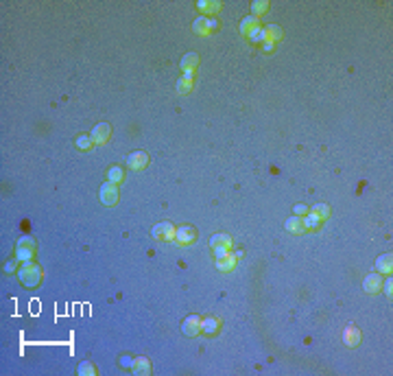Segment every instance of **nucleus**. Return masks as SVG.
I'll return each mask as SVG.
<instances>
[{
  "mask_svg": "<svg viewBox=\"0 0 393 376\" xmlns=\"http://www.w3.org/2000/svg\"><path fill=\"white\" fill-rule=\"evenodd\" d=\"M133 374L138 376H148L151 374V361H148L147 357H140V359H133Z\"/></svg>",
  "mask_w": 393,
  "mask_h": 376,
  "instance_id": "obj_14",
  "label": "nucleus"
},
{
  "mask_svg": "<svg viewBox=\"0 0 393 376\" xmlns=\"http://www.w3.org/2000/svg\"><path fill=\"white\" fill-rule=\"evenodd\" d=\"M264 37L269 39V42H278V39H282L284 37V31L279 29L278 24H269V26H264Z\"/></svg>",
  "mask_w": 393,
  "mask_h": 376,
  "instance_id": "obj_22",
  "label": "nucleus"
},
{
  "mask_svg": "<svg viewBox=\"0 0 393 376\" xmlns=\"http://www.w3.org/2000/svg\"><path fill=\"white\" fill-rule=\"evenodd\" d=\"M127 166L131 171H144L148 166V153L147 151H133L127 157Z\"/></svg>",
  "mask_w": 393,
  "mask_h": 376,
  "instance_id": "obj_6",
  "label": "nucleus"
},
{
  "mask_svg": "<svg viewBox=\"0 0 393 376\" xmlns=\"http://www.w3.org/2000/svg\"><path fill=\"white\" fill-rule=\"evenodd\" d=\"M380 287H382V275H378V273H369V275H365V280H362V289H365V293H369V295L380 293Z\"/></svg>",
  "mask_w": 393,
  "mask_h": 376,
  "instance_id": "obj_8",
  "label": "nucleus"
},
{
  "mask_svg": "<svg viewBox=\"0 0 393 376\" xmlns=\"http://www.w3.org/2000/svg\"><path fill=\"white\" fill-rule=\"evenodd\" d=\"M284 227H286L291 234H304L306 227H304V219L301 217H291L284 221Z\"/></svg>",
  "mask_w": 393,
  "mask_h": 376,
  "instance_id": "obj_16",
  "label": "nucleus"
},
{
  "mask_svg": "<svg viewBox=\"0 0 393 376\" xmlns=\"http://www.w3.org/2000/svg\"><path fill=\"white\" fill-rule=\"evenodd\" d=\"M376 271L382 273V275H391V271H393V256L391 254L378 256V260H376Z\"/></svg>",
  "mask_w": 393,
  "mask_h": 376,
  "instance_id": "obj_12",
  "label": "nucleus"
},
{
  "mask_svg": "<svg viewBox=\"0 0 393 376\" xmlns=\"http://www.w3.org/2000/svg\"><path fill=\"white\" fill-rule=\"evenodd\" d=\"M210 247H234V239L229 234H214L210 239Z\"/></svg>",
  "mask_w": 393,
  "mask_h": 376,
  "instance_id": "obj_19",
  "label": "nucleus"
},
{
  "mask_svg": "<svg viewBox=\"0 0 393 376\" xmlns=\"http://www.w3.org/2000/svg\"><path fill=\"white\" fill-rule=\"evenodd\" d=\"M218 330H221V319H218V317H214V315H210V317L201 319V332H203V335L214 337Z\"/></svg>",
  "mask_w": 393,
  "mask_h": 376,
  "instance_id": "obj_10",
  "label": "nucleus"
},
{
  "mask_svg": "<svg viewBox=\"0 0 393 376\" xmlns=\"http://www.w3.org/2000/svg\"><path fill=\"white\" fill-rule=\"evenodd\" d=\"M192 29H195L196 35H210L212 31H210V16H199L195 22H192Z\"/></svg>",
  "mask_w": 393,
  "mask_h": 376,
  "instance_id": "obj_20",
  "label": "nucleus"
},
{
  "mask_svg": "<svg viewBox=\"0 0 393 376\" xmlns=\"http://www.w3.org/2000/svg\"><path fill=\"white\" fill-rule=\"evenodd\" d=\"M181 332H183L186 337H196V335H201V317H199V315H190V317L183 319Z\"/></svg>",
  "mask_w": 393,
  "mask_h": 376,
  "instance_id": "obj_7",
  "label": "nucleus"
},
{
  "mask_svg": "<svg viewBox=\"0 0 393 376\" xmlns=\"http://www.w3.org/2000/svg\"><path fill=\"white\" fill-rule=\"evenodd\" d=\"M120 365L122 367H133V359L131 357H120Z\"/></svg>",
  "mask_w": 393,
  "mask_h": 376,
  "instance_id": "obj_33",
  "label": "nucleus"
},
{
  "mask_svg": "<svg viewBox=\"0 0 393 376\" xmlns=\"http://www.w3.org/2000/svg\"><path fill=\"white\" fill-rule=\"evenodd\" d=\"M293 210H295V217H306V214L310 212V208H308V205H304V204L293 205Z\"/></svg>",
  "mask_w": 393,
  "mask_h": 376,
  "instance_id": "obj_31",
  "label": "nucleus"
},
{
  "mask_svg": "<svg viewBox=\"0 0 393 376\" xmlns=\"http://www.w3.org/2000/svg\"><path fill=\"white\" fill-rule=\"evenodd\" d=\"M105 177H107L109 184H120L122 179H125V171H122L120 166H109V169L105 171Z\"/></svg>",
  "mask_w": 393,
  "mask_h": 376,
  "instance_id": "obj_21",
  "label": "nucleus"
},
{
  "mask_svg": "<svg viewBox=\"0 0 393 376\" xmlns=\"http://www.w3.org/2000/svg\"><path fill=\"white\" fill-rule=\"evenodd\" d=\"M247 37H249V42H264V29L262 26H253L251 31L247 33Z\"/></svg>",
  "mask_w": 393,
  "mask_h": 376,
  "instance_id": "obj_28",
  "label": "nucleus"
},
{
  "mask_svg": "<svg viewBox=\"0 0 393 376\" xmlns=\"http://www.w3.org/2000/svg\"><path fill=\"white\" fill-rule=\"evenodd\" d=\"M192 83H195V72H183V77L177 81V92L179 94H188L192 90Z\"/></svg>",
  "mask_w": 393,
  "mask_h": 376,
  "instance_id": "obj_18",
  "label": "nucleus"
},
{
  "mask_svg": "<svg viewBox=\"0 0 393 376\" xmlns=\"http://www.w3.org/2000/svg\"><path fill=\"white\" fill-rule=\"evenodd\" d=\"M301 219H304L306 230H319V227H321V219H319L314 212H308L306 217H301Z\"/></svg>",
  "mask_w": 393,
  "mask_h": 376,
  "instance_id": "obj_24",
  "label": "nucleus"
},
{
  "mask_svg": "<svg viewBox=\"0 0 393 376\" xmlns=\"http://www.w3.org/2000/svg\"><path fill=\"white\" fill-rule=\"evenodd\" d=\"M212 252H214V258H216V260H218V258L227 256V254H229L231 249H229V247H212Z\"/></svg>",
  "mask_w": 393,
  "mask_h": 376,
  "instance_id": "obj_32",
  "label": "nucleus"
},
{
  "mask_svg": "<svg viewBox=\"0 0 393 376\" xmlns=\"http://www.w3.org/2000/svg\"><path fill=\"white\" fill-rule=\"evenodd\" d=\"M196 230L192 225H181V227H177L175 230V243L177 245H190V243H195L196 240Z\"/></svg>",
  "mask_w": 393,
  "mask_h": 376,
  "instance_id": "obj_5",
  "label": "nucleus"
},
{
  "mask_svg": "<svg viewBox=\"0 0 393 376\" xmlns=\"http://www.w3.org/2000/svg\"><path fill=\"white\" fill-rule=\"evenodd\" d=\"M96 372H98V370H96L94 363H90V361L79 363V376H94Z\"/></svg>",
  "mask_w": 393,
  "mask_h": 376,
  "instance_id": "obj_26",
  "label": "nucleus"
},
{
  "mask_svg": "<svg viewBox=\"0 0 393 376\" xmlns=\"http://www.w3.org/2000/svg\"><path fill=\"white\" fill-rule=\"evenodd\" d=\"M42 267L35 265V262H24V265L20 267V271H17V278H20V282L24 284V287H37L39 282H42Z\"/></svg>",
  "mask_w": 393,
  "mask_h": 376,
  "instance_id": "obj_1",
  "label": "nucleus"
},
{
  "mask_svg": "<svg viewBox=\"0 0 393 376\" xmlns=\"http://www.w3.org/2000/svg\"><path fill=\"white\" fill-rule=\"evenodd\" d=\"M33 256H35V243L31 239H22L20 243H17V249H16V260L17 262H29Z\"/></svg>",
  "mask_w": 393,
  "mask_h": 376,
  "instance_id": "obj_4",
  "label": "nucleus"
},
{
  "mask_svg": "<svg viewBox=\"0 0 393 376\" xmlns=\"http://www.w3.org/2000/svg\"><path fill=\"white\" fill-rule=\"evenodd\" d=\"M109 136H112V125H109V122H98V125L92 129V138H94L96 144L107 142Z\"/></svg>",
  "mask_w": 393,
  "mask_h": 376,
  "instance_id": "obj_9",
  "label": "nucleus"
},
{
  "mask_svg": "<svg viewBox=\"0 0 393 376\" xmlns=\"http://www.w3.org/2000/svg\"><path fill=\"white\" fill-rule=\"evenodd\" d=\"M175 230H177V227H175L173 223L162 221V223H155V225H153L151 234H153V239H155V240H164V243H175Z\"/></svg>",
  "mask_w": 393,
  "mask_h": 376,
  "instance_id": "obj_2",
  "label": "nucleus"
},
{
  "mask_svg": "<svg viewBox=\"0 0 393 376\" xmlns=\"http://www.w3.org/2000/svg\"><path fill=\"white\" fill-rule=\"evenodd\" d=\"M98 197H100V204H103V205L114 208V205L118 204V188H116V184L105 182L103 186H100V190H98Z\"/></svg>",
  "mask_w": 393,
  "mask_h": 376,
  "instance_id": "obj_3",
  "label": "nucleus"
},
{
  "mask_svg": "<svg viewBox=\"0 0 393 376\" xmlns=\"http://www.w3.org/2000/svg\"><path fill=\"white\" fill-rule=\"evenodd\" d=\"M231 254H234V256L238 258V260H240V258H243V249H234V252H231Z\"/></svg>",
  "mask_w": 393,
  "mask_h": 376,
  "instance_id": "obj_36",
  "label": "nucleus"
},
{
  "mask_svg": "<svg viewBox=\"0 0 393 376\" xmlns=\"http://www.w3.org/2000/svg\"><path fill=\"white\" fill-rule=\"evenodd\" d=\"M380 291H384V295L391 297V291H393V280H391V275H389L387 280H382V287H380Z\"/></svg>",
  "mask_w": 393,
  "mask_h": 376,
  "instance_id": "obj_30",
  "label": "nucleus"
},
{
  "mask_svg": "<svg viewBox=\"0 0 393 376\" xmlns=\"http://www.w3.org/2000/svg\"><path fill=\"white\" fill-rule=\"evenodd\" d=\"M264 11H269V2L266 0H256V2L251 4V16H260V13H264Z\"/></svg>",
  "mask_w": 393,
  "mask_h": 376,
  "instance_id": "obj_29",
  "label": "nucleus"
},
{
  "mask_svg": "<svg viewBox=\"0 0 393 376\" xmlns=\"http://www.w3.org/2000/svg\"><path fill=\"white\" fill-rule=\"evenodd\" d=\"M360 328H356L352 324V326H347L345 328V332H343V341H345V345L347 348H356L358 343H360Z\"/></svg>",
  "mask_w": 393,
  "mask_h": 376,
  "instance_id": "obj_11",
  "label": "nucleus"
},
{
  "mask_svg": "<svg viewBox=\"0 0 393 376\" xmlns=\"http://www.w3.org/2000/svg\"><path fill=\"white\" fill-rule=\"evenodd\" d=\"M236 265H238V258H236L231 252L227 254V256H223V258H218V260H216V267L221 271H234Z\"/></svg>",
  "mask_w": 393,
  "mask_h": 376,
  "instance_id": "obj_17",
  "label": "nucleus"
},
{
  "mask_svg": "<svg viewBox=\"0 0 393 376\" xmlns=\"http://www.w3.org/2000/svg\"><path fill=\"white\" fill-rule=\"evenodd\" d=\"M74 144H77V149H81V151H87V149H92L96 142H94V138H92V134H81V136H77Z\"/></svg>",
  "mask_w": 393,
  "mask_h": 376,
  "instance_id": "obj_23",
  "label": "nucleus"
},
{
  "mask_svg": "<svg viewBox=\"0 0 393 376\" xmlns=\"http://www.w3.org/2000/svg\"><path fill=\"white\" fill-rule=\"evenodd\" d=\"M262 51H264V52H273V42L264 39V42H262Z\"/></svg>",
  "mask_w": 393,
  "mask_h": 376,
  "instance_id": "obj_34",
  "label": "nucleus"
},
{
  "mask_svg": "<svg viewBox=\"0 0 393 376\" xmlns=\"http://www.w3.org/2000/svg\"><path fill=\"white\" fill-rule=\"evenodd\" d=\"M310 212H314L323 221V219L330 217V205H328V204H317V205H312V208H310Z\"/></svg>",
  "mask_w": 393,
  "mask_h": 376,
  "instance_id": "obj_27",
  "label": "nucleus"
},
{
  "mask_svg": "<svg viewBox=\"0 0 393 376\" xmlns=\"http://www.w3.org/2000/svg\"><path fill=\"white\" fill-rule=\"evenodd\" d=\"M199 55L196 52H188V55H183L181 57V70L183 72H196V66H199Z\"/></svg>",
  "mask_w": 393,
  "mask_h": 376,
  "instance_id": "obj_13",
  "label": "nucleus"
},
{
  "mask_svg": "<svg viewBox=\"0 0 393 376\" xmlns=\"http://www.w3.org/2000/svg\"><path fill=\"white\" fill-rule=\"evenodd\" d=\"M253 26H258V17H256V16H247V17H243V22H240V33L247 35L249 31L253 29Z\"/></svg>",
  "mask_w": 393,
  "mask_h": 376,
  "instance_id": "obj_25",
  "label": "nucleus"
},
{
  "mask_svg": "<svg viewBox=\"0 0 393 376\" xmlns=\"http://www.w3.org/2000/svg\"><path fill=\"white\" fill-rule=\"evenodd\" d=\"M218 29V20H216V17H214V16H210V31H212V33H214V31H216Z\"/></svg>",
  "mask_w": 393,
  "mask_h": 376,
  "instance_id": "obj_35",
  "label": "nucleus"
},
{
  "mask_svg": "<svg viewBox=\"0 0 393 376\" xmlns=\"http://www.w3.org/2000/svg\"><path fill=\"white\" fill-rule=\"evenodd\" d=\"M221 7L223 4L218 2V0H199V2H196V9H199L201 13H205V17H208V13H218Z\"/></svg>",
  "mask_w": 393,
  "mask_h": 376,
  "instance_id": "obj_15",
  "label": "nucleus"
}]
</instances>
